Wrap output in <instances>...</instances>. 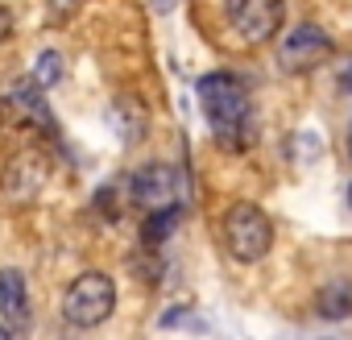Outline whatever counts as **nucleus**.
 <instances>
[{
    "instance_id": "f257e3e1",
    "label": "nucleus",
    "mask_w": 352,
    "mask_h": 340,
    "mask_svg": "<svg viewBox=\"0 0 352 340\" xmlns=\"http://www.w3.org/2000/svg\"><path fill=\"white\" fill-rule=\"evenodd\" d=\"M199 108L212 125V133L220 137V145L228 149H245L253 145V104H249V87L228 75V71H212L199 79Z\"/></svg>"
},
{
    "instance_id": "f03ea898",
    "label": "nucleus",
    "mask_w": 352,
    "mask_h": 340,
    "mask_svg": "<svg viewBox=\"0 0 352 340\" xmlns=\"http://www.w3.org/2000/svg\"><path fill=\"white\" fill-rule=\"evenodd\" d=\"M116 307V282L100 270L79 274L67 290H63V319L71 328H100Z\"/></svg>"
},
{
    "instance_id": "7ed1b4c3",
    "label": "nucleus",
    "mask_w": 352,
    "mask_h": 340,
    "mask_svg": "<svg viewBox=\"0 0 352 340\" xmlns=\"http://www.w3.org/2000/svg\"><path fill=\"white\" fill-rule=\"evenodd\" d=\"M224 245L236 262L253 266L270 253L274 245V224L265 220V212L257 204H232L224 216Z\"/></svg>"
},
{
    "instance_id": "20e7f679",
    "label": "nucleus",
    "mask_w": 352,
    "mask_h": 340,
    "mask_svg": "<svg viewBox=\"0 0 352 340\" xmlns=\"http://www.w3.org/2000/svg\"><path fill=\"white\" fill-rule=\"evenodd\" d=\"M224 9H228L232 30L241 34V42L261 46V42H274V34L282 30L286 0H228Z\"/></svg>"
},
{
    "instance_id": "39448f33",
    "label": "nucleus",
    "mask_w": 352,
    "mask_h": 340,
    "mask_svg": "<svg viewBox=\"0 0 352 340\" xmlns=\"http://www.w3.org/2000/svg\"><path fill=\"white\" fill-rule=\"evenodd\" d=\"M327 54H331V38H327L319 25L307 21V25H294V30L286 34L282 50H278V63H282L286 75H307V71H315Z\"/></svg>"
},
{
    "instance_id": "423d86ee",
    "label": "nucleus",
    "mask_w": 352,
    "mask_h": 340,
    "mask_svg": "<svg viewBox=\"0 0 352 340\" xmlns=\"http://www.w3.org/2000/svg\"><path fill=\"white\" fill-rule=\"evenodd\" d=\"M129 195H133V204L145 208V212H157V208H166V204H179V175H174L170 166H162V162L141 166L137 175L129 179Z\"/></svg>"
},
{
    "instance_id": "0eeeda50",
    "label": "nucleus",
    "mask_w": 352,
    "mask_h": 340,
    "mask_svg": "<svg viewBox=\"0 0 352 340\" xmlns=\"http://www.w3.org/2000/svg\"><path fill=\"white\" fill-rule=\"evenodd\" d=\"M0 311H5V319L25 332L30 323V290H25V274L21 270H0Z\"/></svg>"
},
{
    "instance_id": "6e6552de",
    "label": "nucleus",
    "mask_w": 352,
    "mask_h": 340,
    "mask_svg": "<svg viewBox=\"0 0 352 340\" xmlns=\"http://www.w3.org/2000/svg\"><path fill=\"white\" fill-rule=\"evenodd\" d=\"M9 108H13L17 120H30V125L46 129V133H54V120H50V112H46V104H42V96H38L34 87H17V92L9 96Z\"/></svg>"
},
{
    "instance_id": "1a4fd4ad",
    "label": "nucleus",
    "mask_w": 352,
    "mask_h": 340,
    "mask_svg": "<svg viewBox=\"0 0 352 340\" xmlns=\"http://www.w3.org/2000/svg\"><path fill=\"white\" fill-rule=\"evenodd\" d=\"M179 220H183V208H179V204H166V208L149 212V220H145V229H141V241H145V245H162L174 229H179Z\"/></svg>"
},
{
    "instance_id": "9d476101",
    "label": "nucleus",
    "mask_w": 352,
    "mask_h": 340,
    "mask_svg": "<svg viewBox=\"0 0 352 340\" xmlns=\"http://www.w3.org/2000/svg\"><path fill=\"white\" fill-rule=\"evenodd\" d=\"M315 307H319L323 319H348V315H352V286H348V282L323 286L319 299H315Z\"/></svg>"
},
{
    "instance_id": "9b49d317",
    "label": "nucleus",
    "mask_w": 352,
    "mask_h": 340,
    "mask_svg": "<svg viewBox=\"0 0 352 340\" xmlns=\"http://www.w3.org/2000/svg\"><path fill=\"white\" fill-rule=\"evenodd\" d=\"M63 54L58 50H46V54H38V67H34V83L38 87H54L58 79H63Z\"/></svg>"
},
{
    "instance_id": "f8f14e48",
    "label": "nucleus",
    "mask_w": 352,
    "mask_h": 340,
    "mask_svg": "<svg viewBox=\"0 0 352 340\" xmlns=\"http://www.w3.org/2000/svg\"><path fill=\"white\" fill-rule=\"evenodd\" d=\"M157 323H162V328H195V332H204V328H208V323H204L199 315H191L187 307H183V311H166Z\"/></svg>"
},
{
    "instance_id": "ddd939ff",
    "label": "nucleus",
    "mask_w": 352,
    "mask_h": 340,
    "mask_svg": "<svg viewBox=\"0 0 352 340\" xmlns=\"http://www.w3.org/2000/svg\"><path fill=\"white\" fill-rule=\"evenodd\" d=\"M75 9H83V0H50V17L54 21H67Z\"/></svg>"
},
{
    "instance_id": "4468645a",
    "label": "nucleus",
    "mask_w": 352,
    "mask_h": 340,
    "mask_svg": "<svg viewBox=\"0 0 352 340\" xmlns=\"http://www.w3.org/2000/svg\"><path fill=\"white\" fill-rule=\"evenodd\" d=\"M9 34H13V13H9L5 5H0V46L9 42Z\"/></svg>"
},
{
    "instance_id": "2eb2a0df",
    "label": "nucleus",
    "mask_w": 352,
    "mask_h": 340,
    "mask_svg": "<svg viewBox=\"0 0 352 340\" xmlns=\"http://www.w3.org/2000/svg\"><path fill=\"white\" fill-rule=\"evenodd\" d=\"M344 83H348V92H352V67H348V75H344Z\"/></svg>"
},
{
    "instance_id": "dca6fc26",
    "label": "nucleus",
    "mask_w": 352,
    "mask_h": 340,
    "mask_svg": "<svg viewBox=\"0 0 352 340\" xmlns=\"http://www.w3.org/2000/svg\"><path fill=\"white\" fill-rule=\"evenodd\" d=\"M348 153H352V129H348Z\"/></svg>"
},
{
    "instance_id": "f3484780",
    "label": "nucleus",
    "mask_w": 352,
    "mask_h": 340,
    "mask_svg": "<svg viewBox=\"0 0 352 340\" xmlns=\"http://www.w3.org/2000/svg\"><path fill=\"white\" fill-rule=\"evenodd\" d=\"M166 5H170V0H157V9H166Z\"/></svg>"
}]
</instances>
